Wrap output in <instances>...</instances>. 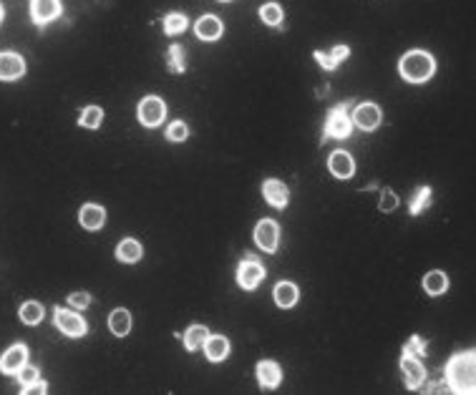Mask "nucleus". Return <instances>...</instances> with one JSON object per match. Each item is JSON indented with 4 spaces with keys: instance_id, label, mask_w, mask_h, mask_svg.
<instances>
[{
    "instance_id": "nucleus-1",
    "label": "nucleus",
    "mask_w": 476,
    "mask_h": 395,
    "mask_svg": "<svg viewBox=\"0 0 476 395\" xmlns=\"http://www.w3.org/2000/svg\"><path fill=\"white\" fill-rule=\"evenodd\" d=\"M446 383L454 393H474L476 390V362L474 350L469 353H456L446 365Z\"/></svg>"
},
{
    "instance_id": "nucleus-2",
    "label": "nucleus",
    "mask_w": 476,
    "mask_h": 395,
    "mask_svg": "<svg viewBox=\"0 0 476 395\" xmlns=\"http://www.w3.org/2000/svg\"><path fill=\"white\" fill-rule=\"evenodd\" d=\"M398 71L400 76L406 78V81H411V84H423V81H428V78L434 76L436 61L426 50H408L406 56L398 61Z\"/></svg>"
},
{
    "instance_id": "nucleus-3",
    "label": "nucleus",
    "mask_w": 476,
    "mask_h": 395,
    "mask_svg": "<svg viewBox=\"0 0 476 395\" xmlns=\"http://www.w3.org/2000/svg\"><path fill=\"white\" fill-rule=\"evenodd\" d=\"M351 131H353L351 104L345 101V104L333 106L330 111H328V118H325V136H330V139H345V136H351Z\"/></svg>"
},
{
    "instance_id": "nucleus-4",
    "label": "nucleus",
    "mask_w": 476,
    "mask_h": 395,
    "mask_svg": "<svg viewBox=\"0 0 476 395\" xmlns=\"http://www.w3.org/2000/svg\"><path fill=\"white\" fill-rule=\"evenodd\" d=\"M263 277H265V267L260 264V259L252 255L245 257L240 270H237V282H240L242 290H255L257 284L263 282Z\"/></svg>"
},
{
    "instance_id": "nucleus-5",
    "label": "nucleus",
    "mask_w": 476,
    "mask_h": 395,
    "mask_svg": "<svg viewBox=\"0 0 476 395\" xmlns=\"http://www.w3.org/2000/svg\"><path fill=\"white\" fill-rule=\"evenodd\" d=\"M139 121L146 126V129H154L164 121L166 116V106L159 96H146L141 104H139Z\"/></svg>"
},
{
    "instance_id": "nucleus-6",
    "label": "nucleus",
    "mask_w": 476,
    "mask_h": 395,
    "mask_svg": "<svg viewBox=\"0 0 476 395\" xmlns=\"http://www.w3.org/2000/svg\"><path fill=\"white\" fill-rule=\"evenodd\" d=\"M53 318H55V327H58L63 335H69V338H81V335H86V330H89V325L83 322L81 315H76V312H71V310H63V307H58V310L53 312Z\"/></svg>"
},
{
    "instance_id": "nucleus-7",
    "label": "nucleus",
    "mask_w": 476,
    "mask_h": 395,
    "mask_svg": "<svg viewBox=\"0 0 476 395\" xmlns=\"http://www.w3.org/2000/svg\"><path fill=\"white\" fill-rule=\"evenodd\" d=\"M400 373H403V380H406V385L411 390L421 388V383L426 380V370L421 365V358H416V355L403 353V358H400Z\"/></svg>"
},
{
    "instance_id": "nucleus-8",
    "label": "nucleus",
    "mask_w": 476,
    "mask_h": 395,
    "mask_svg": "<svg viewBox=\"0 0 476 395\" xmlns=\"http://www.w3.org/2000/svg\"><path fill=\"white\" fill-rule=\"evenodd\" d=\"M255 242L263 247L265 252H275L277 242H280V227L272 219H263V222L255 227Z\"/></svg>"
},
{
    "instance_id": "nucleus-9",
    "label": "nucleus",
    "mask_w": 476,
    "mask_h": 395,
    "mask_svg": "<svg viewBox=\"0 0 476 395\" xmlns=\"http://www.w3.org/2000/svg\"><path fill=\"white\" fill-rule=\"evenodd\" d=\"M61 15V0H30V18L38 26H46Z\"/></svg>"
},
{
    "instance_id": "nucleus-10",
    "label": "nucleus",
    "mask_w": 476,
    "mask_h": 395,
    "mask_svg": "<svg viewBox=\"0 0 476 395\" xmlns=\"http://www.w3.org/2000/svg\"><path fill=\"white\" fill-rule=\"evenodd\" d=\"M351 118L358 129L373 131V129H378V124H380V109L376 104H360V106H355V111H353Z\"/></svg>"
},
{
    "instance_id": "nucleus-11",
    "label": "nucleus",
    "mask_w": 476,
    "mask_h": 395,
    "mask_svg": "<svg viewBox=\"0 0 476 395\" xmlns=\"http://www.w3.org/2000/svg\"><path fill=\"white\" fill-rule=\"evenodd\" d=\"M28 362V347L26 345H13L8 347L3 358H0V370L6 375H18L23 365Z\"/></svg>"
},
{
    "instance_id": "nucleus-12",
    "label": "nucleus",
    "mask_w": 476,
    "mask_h": 395,
    "mask_svg": "<svg viewBox=\"0 0 476 395\" xmlns=\"http://www.w3.org/2000/svg\"><path fill=\"white\" fill-rule=\"evenodd\" d=\"M26 73V61L18 53H0V81H15Z\"/></svg>"
},
{
    "instance_id": "nucleus-13",
    "label": "nucleus",
    "mask_w": 476,
    "mask_h": 395,
    "mask_svg": "<svg viewBox=\"0 0 476 395\" xmlns=\"http://www.w3.org/2000/svg\"><path fill=\"white\" fill-rule=\"evenodd\" d=\"M263 194L265 199L272 204V207L277 209H285L288 207V199H290V192H288V187H285V181L280 179H267L263 184Z\"/></svg>"
},
{
    "instance_id": "nucleus-14",
    "label": "nucleus",
    "mask_w": 476,
    "mask_h": 395,
    "mask_svg": "<svg viewBox=\"0 0 476 395\" xmlns=\"http://www.w3.org/2000/svg\"><path fill=\"white\" fill-rule=\"evenodd\" d=\"M257 380H260L263 388L272 390V388L280 385V380H283V370H280V365L272 362V360L257 362Z\"/></svg>"
},
{
    "instance_id": "nucleus-15",
    "label": "nucleus",
    "mask_w": 476,
    "mask_h": 395,
    "mask_svg": "<svg viewBox=\"0 0 476 395\" xmlns=\"http://www.w3.org/2000/svg\"><path fill=\"white\" fill-rule=\"evenodd\" d=\"M328 169L335 179H351L353 172H355V164H353L351 154L345 151H333L330 154V161H328Z\"/></svg>"
},
{
    "instance_id": "nucleus-16",
    "label": "nucleus",
    "mask_w": 476,
    "mask_h": 395,
    "mask_svg": "<svg viewBox=\"0 0 476 395\" xmlns=\"http://www.w3.org/2000/svg\"><path fill=\"white\" fill-rule=\"evenodd\" d=\"M222 33H224V26H222V21L217 15H202L200 21H197V35H200L202 41H217Z\"/></svg>"
},
{
    "instance_id": "nucleus-17",
    "label": "nucleus",
    "mask_w": 476,
    "mask_h": 395,
    "mask_svg": "<svg viewBox=\"0 0 476 395\" xmlns=\"http://www.w3.org/2000/svg\"><path fill=\"white\" fill-rule=\"evenodd\" d=\"M78 222H81L83 229H101L106 222V212L98 204H86V207L78 212Z\"/></svg>"
},
{
    "instance_id": "nucleus-18",
    "label": "nucleus",
    "mask_w": 476,
    "mask_h": 395,
    "mask_svg": "<svg viewBox=\"0 0 476 395\" xmlns=\"http://www.w3.org/2000/svg\"><path fill=\"white\" fill-rule=\"evenodd\" d=\"M202 347H204V355H207L209 360L220 362V360H224L227 353H229V340L222 338V335H209Z\"/></svg>"
},
{
    "instance_id": "nucleus-19",
    "label": "nucleus",
    "mask_w": 476,
    "mask_h": 395,
    "mask_svg": "<svg viewBox=\"0 0 476 395\" xmlns=\"http://www.w3.org/2000/svg\"><path fill=\"white\" fill-rule=\"evenodd\" d=\"M312 56H315V61L320 63L325 71H335L340 63L345 61V58L351 56V48H348V46H335V48H333V53H328V56H325L323 50H315Z\"/></svg>"
},
{
    "instance_id": "nucleus-20",
    "label": "nucleus",
    "mask_w": 476,
    "mask_h": 395,
    "mask_svg": "<svg viewBox=\"0 0 476 395\" xmlns=\"http://www.w3.org/2000/svg\"><path fill=\"white\" fill-rule=\"evenodd\" d=\"M141 255H144V250H141V244H139L136 239H124V242H118V247H116L118 262L134 264L141 259Z\"/></svg>"
},
{
    "instance_id": "nucleus-21",
    "label": "nucleus",
    "mask_w": 476,
    "mask_h": 395,
    "mask_svg": "<svg viewBox=\"0 0 476 395\" xmlns=\"http://www.w3.org/2000/svg\"><path fill=\"white\" fill-rule=\"evenodd\" d=\"M109 327H111V333L118 335V338L129 335V330H132V315H129V310H114L111 312Z\"/></svg>"
},
{
    "instance_id": "nucleus-22",
    "label": "nucleus",
    "mask_w": 476,
    "mask_h": 395,
    "mask_svg": "<svg viewBox=\"0 0 476 395\" xmlns=\"http://www.w3.org/2000/svg\"><path fill=\"white\" fill-rule=\"evenodd\" d=\"M272 295H275L277 307H285V310H288V307H292L297 302V287L292 282H280L275 287V292H272Z\"/></svg>"
},
{
    "instance_id": "nucleus-23",
    "label": "nucleus",
    "mask_w": 476,
    "mask_h": 395,
    "mask_svg": "<svg viewBox=\"0 0 476 395\" xmlns=\"http://www.w3.org/2000/svg\"><path fill=\"white\" fill-rule=\"evenodd\" d=\"M423 287H426L428 295H443L446 287H449V277L443 272H428L423 277Z\"/></svg>"
},
{
    "instance_id": "nucleus-24",
    "label": "nucleus",
    "mask_w": 476,
    "mask_h": 395,
    "mask_svg": "<svg viewBox=\"0 0 476 395\" xmlns=\"http://www.w3.org/2000/svg\"><path fill=\"white\" fill-rule=\"evenodd\" d=\"M209 338L207 327L204 325H192L189 330L184 333V345L186 350H200L202 345H204V340Z\"/></svg>"
},
{
    "instance_id": "nucleus-25",
    "label": "nucleus",
    "mask_w": 476,
    "mask_h": 395,
    "mask_svg": "<svg viewBox=\"0 0 476 395\" xmlns=\"http://www.w3.org/2000/svg\"><path fill=\"white\" fill-rule=\"evenodd\" d=\"M21 320L26 322V325H38L43 320V305L41 302H35V300H30V302H23V307H21Z\"/></svg>"
},
{
    "instance_id": "nucleus-26",
    "label": "nucleus",
    "mask_w": 476,
    "mask_h": 395,
    "mask_svg": "<svg viewBox=\"0 0 476 395\" xmlns=\"http://www.w3.org/2000/svg\"><path fill=\"white\" fill-rule=\"evenodd\" d=\"M166 63H169V71H172V73H184L186 63H184V50H182V46H169V50H166Z\"/></svg>"
},
{
    "instance_id": "nucleus-27",
    "label": "nucleus",
    "mask_w": 476,
    "mask_h": 395,
    "mask_svg": "<svg viewBox=\"0 0 476 395\" xmlns=\"http://www.w3.org/2000/svg\"><path fill=\"white\" fill-rule=\"evenodd\" d=\"M428 204H431V189H428V187H421V189H418V192L414 194V199H411V207H408V212H411L414 217H418V214L423 212V209L428 207Z\"/></svg>"
},
{
    "instance_id": "nucleus-28",
    "label": "nucleus",
    "mask_w": 476,
    "mask_h": 395,
    "mask_svg": "<svg viewBox=\"0 0 476 395\" xmlns=\"http://www.w3.org/2000/svg\"><path fill=\"white\" fill-rule=\"evenodd\" d=\"M101 121H104V111H101L98 106H89V109H83L81 111V121H78V124L86 126V129H98Z\"/></svg>"
},
{
    "instance_id": "nucleus-29",
    "label": "nucleus",
    "mask_w": 476,
    "mask_h": 395,
    "mask_svg": "<svg viewBox=\"0 0 476 395\" xmlns=\"http://www.w3.org/2000/svg\"><path fill=\"white\" fill-rule=\"evenodd\" d=\"M164 30L169 35H179L186 30V15L184 13H169L164 18Z\"/></svg>"
},
{
    "instance_id": "nucleus-30",
    "label": "nucleus",
    "mask_w": 476,
    "mask_h": 395,
    "mask_svg": "<svg viewBox=\"0 0 476 395\" xmlns=\"http://www.w3.org/2000/svg\"><path fill=\"white\" fill-rule=\"evenodd\" d=\"M260 18L267 26H280L283 23V8L277 6V3H267V6L260 8Z\"/></svg>"
},
{
    "instance_id": "nucleus-31",
    "label": "nucleus",
    "mask_w": 476,
    "mask_h": 395,
    "mask_svg": "<svg viewBox=\"0 0 476 395\" xmlns=\"http://www.w3.org/2000/svg\"><path fill=\"white\" fill-rule=\"evenodd\" d=\"M186 136H189V129H186L184 121H174V124L166 129V139L169 141H177V144H179V141H184Z\"/></svg>"
},
{
    "instance_id": "nucleus-32",
    "label": "nucleus",
    "mask_w": 476,
    "mask_h": 395,
    "mask_svg": "<svg viewBox=\"0 0 476 395\" xmlns=\"http://www.w3.org/2000/svg\"><path fill=\"white\" fill-rule=\"evenodd\" d=\"M403 353H406V355H416V358H423V355H426V342H423L418 335H414V338H411L406 345H403Z\"/></svg>"
},
{
    "instance_id": "nucleus-33",
    "label": "nucleus",
    "mask_w": 476,
    "mask_h": 395,
    "mask_svg": "<svg viewBox=\"0 0 476 395\" xmlns=\"http://www.w3.org/2000/svg\"><path fill=\"white\" fill-rule=\"evenodd\" d=\"M18 380H21V385L26 388V385L38 380V370H35L33 365H23L21 370H18Z\"/></svg>"
},
{
    "instance_id": "nucleus-34",
    "label": "nucleus",
    "mask_w": 476,
    "mask_h": 395,
    "mask_svg": "<svg viewBox=\"0 0 476 395\" xmlns=\"http://www.w3.org/2000/svg\"><path fill=\"white\" fill-rule=\"evenodd\" d=\"M380 212H394L396 207H398V196L394 194V192H391V189H386V192H383V194H380Z\"/></svg>"
},
{
    "instance_id": "nucleus-35",
    "label": "nucleus",
    "mask_w": 476,
    "mask_h": 395,
    "mask_svg": "<svg viewBox=\"0 0 476 395\" xmlns=\"http://www.w3.org/2000/svg\"><path fill=\"white\" fill-rule=\"evenodd\" d=\"M91 297L86 295V292H73V295H69V305L76 307V310H83V307H89Z\"/></svg>"
},
{
    "instance_id": "nucleus-36",
    "label": "nucleus",
    "mask_w": 476,
    "mask_h": 395,
    "mask_svg": "<svg viewBox=\"0 0 476 395\" xmlns=\"http://www.w3.org/2000/svg\"><path fill=\"white\" fill-rule=\"evenodd\" d=\"M23 393H26V395H43V393H46V383H43L41 378H38L35 383L26 385V388H23Z\"/></svg>"
},
{
    "instance_id": "nucleus-37",
    "label": "nucleus",
    "mask_w": 476,
    "mask_h": 395,
    "mask_svg": "<svg viewBox=\"0 0 476 395\" xmlns=\"http://www.w3.org/2000/svg\"><path fill=\"white\" fill-rule=\"evenodd\" d=\"M3 15H6V13H3V6H0V21H3Z\"/></svg>"
}]
</instances>
